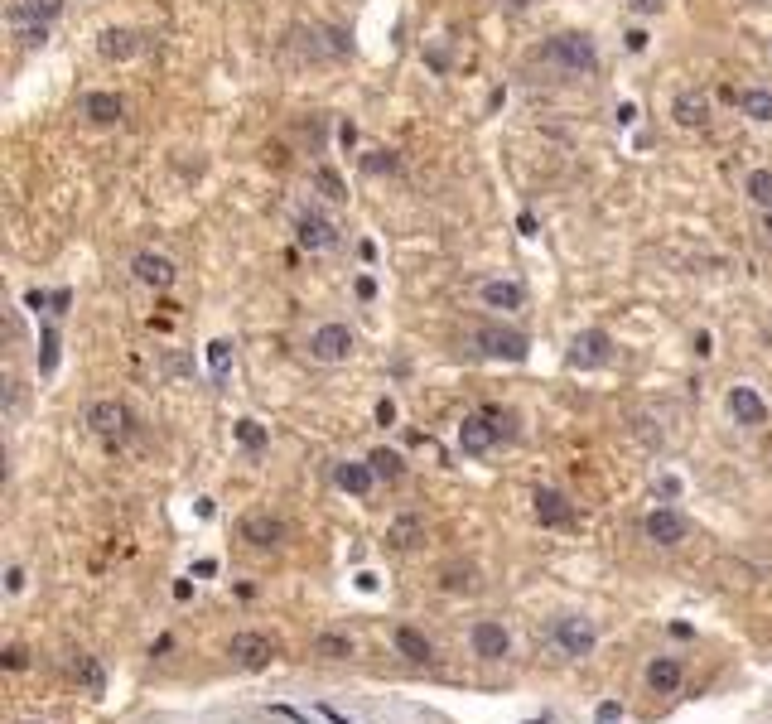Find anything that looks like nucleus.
Returning <instances> with one entry per match:
<instances>
[{"label":"nucleus","mask_w":772,"mask_h":724,"mask_svg":"<svg viewBox=\"0 0 772 724\" xmlns=\"http://www.w3.org/2000/svg\"><path fill=\"white\" fill-rule=\"evenodd\" d=\"M536 58H541L546 68H555L560 78H594V73H599V44H594L589 34H579V29L551 34Z\"/></svg>","instance_id":"1"},{"label":"nucleus","mask_w":772,"mask_h":724,"mask_svg":"<svg viewBox=\"0 0 772 724\" xmlns=\"http://www.w3.org/2000/svg\"><path fill=\"white\" fill-rule=\"evenodd\" d=\"M512 440H517V416L497 411V406H483V411L464 416V425H459V449L469 459H483V454H493L497 445H512Z\"/></svg>","instance_id":"2"},{"label":"nucleus","mask_w":772,"mask_h":724,"mask_svg":"<svg viewBox=\"0 0 772 724\" xmlns=\"http://www.w3.org/2000/svg\"><path fill=\"white\" fill-rule=\"evenodd\" d=\"M473 348H478V358L488 362H526L531 358V338L522 329H512V324H483L478 334H473Z\"/></svg>","instance_id":"3"},{"label":"nucleus","mask_w":772,"mask_h":724,"mask_svg":"<svg viewBox=\"0 0 772 724\" xmlns=\"http://www.w3.org/2000/svg\"><path fill=\"white\" fill-rule=\"evenodd\" d=\"M551 642L560 657H570V662H584L589 652H594V642H599V633H594V623L584 618V613H560L551 623Z\"/></svg>","instance_id":"4"},{"label":"nucleus","mask_w":772,"mask_h":724,"mask_svg":"<svg viewBox=\"0 0 772 724\" xmlns=\"http://www.w3.org/2000/svg\"><path fill=\"white\" fill-rule=\"evenodd\" d=\"M83 425L97 435V440H102V445H121V440L131 435V411H126L121 401L102 396V401H87Z\"/></svg>","instance_id":"5"},{"label":"nucleus","mask_w":772,"mask_h":724,"mask_svg":"<svg viewBox=\"0 0 772 724\" xmlns=\"http://www.w3.org/2000/svg\"><path fill=\"white\" fill-rule=\"evenodd\" d=\"M353 353H358V334H353L348 324H338V319L319 324V329L309 334V358H314V362H329V367H338V362H348Z\"/></svg>","instance_id":"6"},{"label":"nucleus","mask_w":772,"mask_h":724,"mask_svg":"<svg viewBox=\"0 0 772 724\" xmlns=\"http://www.w3.org/2000/svg\"><path fill=\"white\" fill-rule=\"evenodd\" d=\"M276 638L271 633H256V628H242V633H232V642H227V657H232V667L242 671H266L271 662H276Z\"/></svg>","instance_id":"7"},{"label":"nucleus","mask_w":772,"mask_h":724,"mask_svg":"<svg viewBox=\"0 0 772 724\" xmlns=\"http://www.w3.org/2000/svg\"><path fill=\"white\" fill-rule=\"evenodd\" d=\"M608 362H613V338L604 329H579L565 348V367H575V372H599Z\"/></svg>","instance_id":"8"},{"label":"nucleus","mask_w":772,"mask_h":724,"mask_svg":"<svg viewBox=\"0 0 772 724\" xmlns=\"http://www.w3.org/2000/svg\"><path fill=\"white\" fill-rule=\"evenodd\" d=\"M642 536H647L652 546L671 551V546L690 541V517L686 512H676V507H652V512L642 517Z\"/></svg>","instance_id":"9"},{"label":"nucleus","mask_w":772,"mask_h":724,"mask_svg":"<svg viewBox=\"0 0 772 724\" xmlns=\"http://www.w3.org/2000/svg\"><path fill=\"white\" fill-rule=\"evenodd\" d=\"M237 541L247 551H280L285 546V522H280L276 512H247L237 522Z\"/></svg>","instance_id":"10"},{"label":"nucleus","mask_w":772,"mask_h":724,"mask_svg":"<svg viewBox=\"0 0 772 724\" xmlns=\"http://www.w3.org/2000/svg\"><path fill=\"white\" fill-rule=\"evenodd\" d=\"M469 652L478 657V662H502V657L512 652V633H507V623H502V618H473Z\"/></svg>","instance_id":"11"},{"label":"nucleus","mask_w":772,"mask_h":724,"mask_svg":"<svg viewBox=\"0 0 772 724\" xmlns=\"http://www.w3.org/2000/svg\"><path fill=\"white\" fill-rule=\"evenodd\" d=\"M131 276L145 285V290H169L174 280H179V266H174V256H165V251H136L131 256Z\"/></svg>","instance_id":"12"},{"label":"nucleus","mask_w":772,"mask_h":724,"mask_svg":"<svg viewBox=\"0 0 772 724\" xmlns=\"http://www.w3.org/2000/svg\"><path fill=\"white\" fill-rule=\"evenodd\" d=\"M295 242L304 251H333L338 247V223H333L329 213H319V208H304L300 218H295Z\"/></svg>","instance_id":"13"},{"label":"nucleus","mask_w":772,"mask_h":724,"mask_svg":"<svg viewBox=\"0 0 772 724\" xmlns=\"http://www.w3.org/2000/svg\"><path fill=\"white\" fill-rule=\"evenodd\" d=\"M531 512H536V522L541 527H575V502L565 498L560 488H536L531 493Z\"/></svg>","instance_id":"14"},{"label":"nucleus","mask_w":772,"mask_h":724,"mask_svg":"<svg viewBox=\"0 0 772 724\" xmlns=\"http://www.w3.org/2000/svg\"><path fill=\"white\" fill-rule=\"evenodd\" d=\"M724 411L734 416V425H744V430L768 425V401H763L753 387H734V391H729V396H724Z\"/></svg>","instance_id":"15"},{"label":"nucleus","mask_w":772,"mask_h":724,"mask_svg":"<svg viewBox=\"0 0 772 724\" xmlns=\"http://www.w3.org/2000/svg\"><path fill=\"white\" fill-rule=\"evenodd\" d=\"M97 54L107 58V63H126V58L145 54V34H136V29H126V25H111L97 34Z\"/></svg>","instance_id":"16"},{"label":"nucleus","mask_w":772,"mask_h":724,"mask_svg":"<svg viewBox=\"0 0 772 724\" xmlns=\"http://www.w3.org/2000/svg\"><path fill=\"white\" fill-rule=\"evenodd\" d=\"M478 300L488 309H502V314H517V309H526V285L522 280H507V276H493L478 285Z\"/></svg>","instance_id":"17"},{"label":"nucleus","mask_w":772,"mask_h":724,"mask_svg":"<svg viewBox=\"0 0 772 724\" xmlns=\"http://www.w3.org/2000/svg\"><path fill=\"white\" fill-rule=\"evenodd\" d=\"M391 647H396V657H406L411 667H430V662H435V642L425 638L420 628H411V623H396Z\"/></svg>","instance_id":"18"},{"label":"nucleus","mask_w":772,"mask_h":724,"mask_svg":"<svg viewBox=\"0 0 772 724\" xmlns=\"http://www.w3.org/2000/svg\"><path fill=\"white\" fill-rule=\"evenodd\" d=\"M642 681H647V691H657V696H676L681 681H686V662H681V657H652L647 671H642Z\"/></svg>","instance_id":"19"},{"label":"nucleus","mask_w":772,"mask_h":724,"mask_svg":"<svg viewBox=\"0 0 772 724\" xmlns=\"http://www.w3.org/2000/svg\"><path fill=\"white\" fill-rule=\"evenodd\" d=\"M671 121L676 126H686V131H700V126H710V97L705 92H676L671 97Z\"/></svg>","instance_id":"20"},{"label":"nucleus","mask_w":772,"mask_h":724,"mask_svg":"<svg viewBox=\"0 0 772 724\" xmlns=\"http://www.w3.org/2000/svg\"><path fill=\"white\" fill-rule=\"evenodd\" d=\"M333 483H338L343 493H353V498H367L382 478L372 474V464H367V459H343V464H333Z\"/></svg>","instance_id":"21"},{"label":"nucleus","mask_w":772,"mask_h":724,"mask_svg":"<svg viewBox=\"0 0 772 724\" xmlns=\"http://www.w3.org/2000/svg\"><path fill=\"white\" fill-rule=\"evenodd\" d=\"M83 116L92 126H116L126 116V97L121 92H83Z\"/></svg>","instance_id":"22"},{"label":"nucleus","mask_w":772,"mask_h":724,"mask_svg":"<svg viewBox=\"0 0 772 724\" xmlns=\"http://www.w3.org/2000/svg\"><path fill=\"white\" fill-rule=\"evenodd\" d=\"M309 652H314L319 662H348V657L358 652V642H353V633H343V628H324V633H314Z\"/></svg>","instance_id":"23"},{"label":"nucleus","mask_w":772,"mask_h":724,"mask_svg":"<svg viewBox=\"0 0 772 724\" xmlns=\"http://www.w3.org/2000/svg\"><path fill=\"white\" fill-rule=\"evenodd\" d=\"M425 541V517L420 512H401L391 527H386V546L391 551H415Z\"/></svg>","instance_id":"24"},{"label":"nucleus","mask_w":772,"mask_h":724,"mask_svg":"<svg viewBox=\"0 0 772 724\" xmlns=\"http://www.w3.org/2000/svg\"><path fill=\"white\" fill-rule=\"evenodd\" d=\"M729 102H739V112L758 126L772 121V87H744V92H729Z\"/></svg>","instance_id":"25"},{"label":"nucleus","mask_w":772,"mask_h":724,"mask_svg":"<svg viewBox=\"0 0 772 724\" xmlns=\"http://www.w3.org/2000/svg\"><path fill=\"white\" fill-rule=\"evenodd\" d=\"M309 189L324 198V203H348V184H343V174L329 165H314L309 169Z\"/></svg>","instance_id":"26"},{"label":"nucleus","mask_w":772,"mask_h":724,"mask_svg":"<svg viewBox=\"0 0 772 724\" xmlns=\"http://www.w3.org/2000/svg\"><path fill=\"white\" fill-rule=\"evenodd\" d=\"M440 589L444 594H478V570L464 560H449L440 570Z\"/></svg>","instance_id":"27"},{"label":"nucleus","mask_w":772,"mask_h":724,"mask_svg":"<svg viewBox=\"0 0 772 724\" xmlns=\"http://www.w3.org/2000/svg\"><path fill=\"white\" fill-rule=\"evenodd\" d=\"M5 20H10L15 39H20L25 49H44V44H49V25H44V20H29V15H15V10H5Z\"/></svg>","instance_id":"28"},{"label":"nucleus","mask_w":772,"mask_h":724,"mask_svg":"<svg viewBox=\"0 0 772 724\" xmlns=\"http://www.w3.org/2000/svg\"><path fill=\"white\" fill-rule=\"evenodd\" d=\"M367 464H372V474L382 478V483H396V478L406 474V459H401V454H396V449H372V454H367Z\"/></svg>","instance_id":"29"},{"label":"nucleus","mask_w":772,"mask_h":724,"mask_svg":"<svg viewBox=\"0 0 772 724\" xmlns=\"http://www.w3.org/2000/svg\"><path fill=\"white\" fill-rule=\"evenodd\" d=\"M73 676H78V686H83L87 696H102V691H107V671L97 667L92 657H78V662H73Z\"/></svg>","instance_id":"30"},{"label":"nucleus","mask_w":772,"mask_h":724,"mask_svg":"<svg viewBox=\"0 0 772 724\" xmlns=\"http://www.w3.org/2000/svg\"><path fill=\"white\" fill-rule=\"evenodd\" d=\"M10 10H15V15H29V20H44V25H54L58 15H63V0H15Z\"/></svg>","instance_id":"31"},{"label":"nucleus","mask_w":772,"mask_h":724,"mask_svg":"<svg viewBox=\"0 0 772 724\" xmlns=\"http://www.w3.org/2000/svg\"><path fill=\"white\" fill-rule=\"evenodd\" d=\"M362 174H367V179L401 174V160H396V150H367V155H362Z\"/></svg>","instance_id":"32"},{"label":"nucleus","mask_w":772,"mask_h":724,"mask_svg":"<svg viewBox=\"0 0 772 724\" xmlns=\"http://www.w3.org/2000/svg\"><path fill=\"white\" fill-rule=\"evenodd\" d=\"M744 194L758 203V208H772V169H753L744 179Z\"/></svg>","instance_id":"33"},{"label":"nucleus","mask_w":772,"mask_h":724,"mask_svg":"<svg viewBox=\"0 0 772 724\" xmlns=\"http://www.w3.org/2000/svg\"><path fill=\"white\" fill-rule=\"evenodd\" d=\"M54 367H58V329L54 324H44V329H39V372L49 377Z\"/></svg>","instance_id":"34"},{"label":"nucleus","mask_w":772,"mask_h":724,"mask_svg":"<svg viewBox=\"0 0 772 724\" xmlns=\"http://www.w3.org/2000/svg\"><path fill=\"white\" fill-rule=\"evenodd\" d=\"M208 367H213V382H227V367H232V343L227 338L208 343Z\"/></svg>","instance_id":"35"},{"label":"nucleus","mask_w":772,"mask_h":724,"mask_svg":"<svg viewBox=\"0 0 772 724\" xmlns=\"http://www.w3.org/2000/svg\"><path fill=\"white\" fill-rule=\"evenodd\" d=\"M266 440H271V435H266L256 420H237V445L242 449H266Z\"/></svg>","instance_id":"36"},{"label":"nucleus","mask_w":772,"mask_h":724,"mask_svg":"<svg viewBox=\"0 0 772 724\" xmlns=\"http://www.w3.org/2000/svg\"><path fill=\"white\" fill-rule=\"evenodd\" d=\"M25 309H34V314L39 309H54V295L49 290H25Z\"/></svg>","instance_id":"37"},{"label":"nucleus","mask_w":772,"mask_h":724,"mask_svg":"<svg viewBox=\"0 0 772 724\" xmlns=\"http://www.w3.org/2000/svg\"><path fill=\"white\" fill-rule=\"evenodd\" d=\"M628 10L647 20V15H662V10H666V0H628Z\"/></svg>","instance_id":"38"},{"label":"nucleus","mask_w":772,"mask_h":724,"mask_svg":"<svg viewBox=\"0 0 772 724\" xmlns=\"http://www.w3.org/2000/svg\"><path fill=\"white\" fill-rule=\"evenodd\" d=\"M25 667H29L25 647H5V671H25Z\"/></svg>","instance_id":"39"},{"label":"nucleus","mask_w":772,"mask_h":724,"mask_svg":"<svg viewBox=\"0 0 772 724\" xmlns=\"http://www.w3.org/2000/svg\"><path fill=\"white\" fill-rule=\"evenodd\" d=\"M165 372H169V377H184V372H193V362L184 358V353H169V358H165Z\"/></svg>","instance_id":"40"},{"label":"nucleus","mask_w":772,"mask_h":724,"mask_svg":"<svg viewBox=\"0 0 772 724\" xmlns=\"http://www.w3.org/2000/svg\"><path fill=\"white\" fill-rule=\"evenodd\" d=\"M5 589H10V594L25 589V565H10V570H5Z\"/></svg>","instance_id":"41"},{"label":"nucleus","mask_w":772,"mask_h":724,"mask_svg":"<svg viewBox=\"0 0 772 724\" xmlns=\"http://www.w3.org/2000/svg\"><path fill=\"white\" fill-rule=\"evenodd\" d=\"M377 425H396V401H391V396L377 401Z\"/></svg>","instance_id":"42"},{"label":"nucleus","mask_w":772,"mask_h":724,"mask_svg":"<svg viewBox=\"0 0 772 724\" xmlns=\"http://www.w3.org/2000/svg\"><path fill=\"white\" fill-rule=\"evenodd\" d=\"M599 724H623V710H618V700H604V705H599Z\"/></svg>","instance_id":"43"},{"label":"nucleus","mask_w":772,"mask_h":724,"mask_svg":"<svg viewBox=\"0 0 772 724\" xmlns=\"http://www.w3.org/2000/svg\"><path fill=\"white\" fill-rule=\"evenodd\" d=\"M623 44H628V54H642V49H647V29H628Z\"/></svg>","instance_id":"44"},{"label":"nucleus","mask_w":772,"mask_h":724,"mask_svg":"<svg viewBox=\"0 0 772 724\" xmlns=\"http://www.w3.org/2000/svg\"><path fill=\"white\" fill-rule=\"evenodd\" d=\"M338 145H343V150H353V145H358V126H353V121H343V126H338Z\"/></svg>","instance_id":"45"},{"label":"nucleus","mask_w":772,"mask_h":724,"mask_svg":"<svg viewBox=\"0 0 772 724\" xmlns=\"http://www.w3.org/2000/svg\"><path fill=\"white\" fill-rule=\"evenodd\" d=\"M517 232H522V237H536V232H541L536 213H517Z\"/></svg>","instance_id":"46"},{"label":"nucleus","mask_w":772,"mask_h":724,"mask_svg":"<svg viewBox=\"0 0 772 724\" xmlns=\"http://www.w3.org/2000/svg\"><path fill=\"white\" fill-rule=\"evenodd\" d=\"M613 116H618V126H633V121H637V102H618V112H613Z\"/></svg>","instance_id":"47"},{"label":"nucleus","mask_w":772,"mask_h":724,"mask_svg":"<svg viewBox=\"0 0 772 724\" xmlns=\"http://www.w3.org/2000/svg\"><path fill=\"white\" fill-rule=\"evenodd\" d=\"M358 300H377V280L372 276H358Z\"/></svg>","instance_id":"48"},{"label":"nucleus","mask_w":772,"mask_h":724,"mask_svg":"<svg viewBox=\"0 0 772 724\" xmlns=\"http://www.w3.org/2000/svg\"><path fill=\"white\" fill-rule=\"evenodd\" d=\"M68 305H73V290H54V309L49 314H68Z\"/></svg>","instance_id":"49"},{"label":"nucleus","mask_w":772,"mask_h":724,"mask_svg":"<svg viewBox=\"0 0 772 724\" xmlns=\"http://www.w3.org/2000/svg\"><path fill=\"white\" fill-rule=\"evenodd\" d=\"M695 353H700V358H710V353H715V348H710V334H705V329L695 334Z\"/></svg>","instance_id":"50"},{"label":"nucleus","mask_w":772,"mask_h":724,"mask_svg":"<svg viewBox=\"0 0 772 724\" xmlns=\"http://www.w3.org/2000/svg\"><path fill=\"white\" fill-rule=\"evenodd\" d=\"M758 227H763V237H772V208H763V218H758Z\"/></svg>","instance_id":"51"},{"label":"nucleus","mask_w":772,"mask_h":724,"mask_svg":"<svg viewBox=\"0 0 772 724\" xmlns=\"http://www.w3.org/2000/svg\"><path fill=\"white\" fill-rule=\"evenodd\" d=\"M507 5H517V10H522V5H531V0H507Z\"/></svg>","instance_id":"52"},{"label":"nucleus","mask_w":772,"mask_h":724,"mask_svg":"<svg viewBox=\"0 0 772 724\" xmlns=\"http://www.w3.org/2000/svg\"><path fill=\"white\" fill-rule=\"evenodd\" d=\"M25 724H49V720H25Z\"/></svg>","instance_id":"53"}]
</instances>
